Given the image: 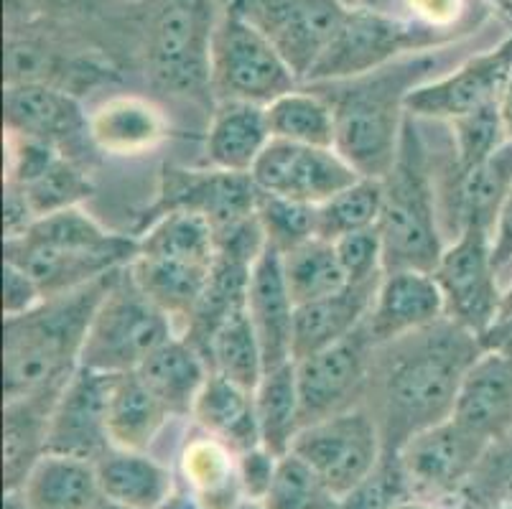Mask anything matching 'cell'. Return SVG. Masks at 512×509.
I'll return each instance as SVG.
<instances>
[{
  "mask_svg": "<svg viewBox=\"0 0 512 509\" xmlns=\"http://www.w3.org/2000/svg\"><path fill=\"white\" fill-rule=\"evenodd\" d=\"M482 352L479 336L451 319L375 347L365 405L385 454H398L408 438L451 418L462 380Z\"/></svg>",
  "mask_w": 512,
  "mask_h": 509,
  "instance_id": "6da1fadb",
  "label": "cell"
},
{
  "mask_svg": "<svg viewBox=\"0 0 512 509\" xmlns=\"http://www.w3.org/2000/svg\"><path fill=\"white\" fill-rule=\"evenodd\" d=\"M441 67L444 49H431L360 77L311 82L306 87L332 107L339 156L365 179H385L398 158L408 123V95L439 77Z\"/></svg>",
  "mask_w": 512,
  "mask_h": 509,
  "instance_id": "7a4b0ae2",
  "label": "cell"
},
{
  "mask_svg": "<svg viewBox=\"0 0 512 509\" xmlns=\"http://www.w3.org/2000/svg\"><path fill=\"white\" fill-rule=\"evenodd\" d=\"M115 275L3 319V400L67 382L79 370L92 316Z\"/></svg>",
  "mask_w": 512,
  "mask_h": 509,
  "instance_id": "3957f363",
  "label": "cell"
},
{
  "mask_svg": "<svg viewBox=\"0 0 512 509\" xmlns=\"http://www.w3.org/2000/svg\"><path fill=\"white\" fill-rule=\"evenodd\" d=\"M377 230L383 237L385 273H434L446 247L439 214V186L431 151L413 115H408L403 128L398 158L383 179V214Z\"/></svg>",
  "mask_w": 512,
  "mask_h": 509,
  "instance_id": "277c9868",
  "label": "cell"
},
{
  "mask_svg": "<svg viewBox=\"0 0 512 509\" xmlns=\"http://www.w3.org/2000/svg\"><path fill=\"white\" fill-rule=\"evenodd\" d=\"M176 334L179 331L169 316L143 296L125 265L92 316L79 367L100 375L138 372L141 364Z\"/></svg>",
  "mask_w": 512,
  "mask_h": 509,
  "instance_id": "5b68a950",
  "label": "cell"
},
{
  "mask_svg": "<svg viewBox=\"0 0 512 509\" xmlns=\"http://www.w3.org/2000/svg\"><path fill=\"white\" fill-rule=\"evenodd\" d=\"M459 39L456 28H439L413 21L400 13L380 11L375 6H349L339 34L334 36L309 82H337L360 77L398 62L403 56L444 49Z\"/></svg>",
  "mask_w": 512,
  "mask_h": 509,
  "instance_id": "8992f818",
  "label": "cell"
},
{
  "mask_svg": "<svg viewBox=\"0 0 512 509\" xmlns=\"http://www.w3.org/2000/svg\"><path fill=\"white\" fill-rule=\"evenodd\" d=\"M212 0H153L146 21V67L161 90L179 97H212L209 46Z\"/></svg>",
  "mask_w": 512,
  "mask_h": 509,
  "instance_id": "52a82bcc",
  "label": "cell"
},
{
  "mask_svg": "<svg viewBox=\"0 0 512 509\" xmlns=\"http://www.w3.org/2000/svg\"><path fill=\"white\" fill-rule=\"evenodd\" d=\"M301 87L276 46L250 21L225 8L209 46V92L214 102H250L268 107Z\"/></svg>",
  "mask_w": 512,
  "mask_h": 509,
  "instance_id": "ba28073f",
  "label": "cell"
},
{
  "mask_svg": "<svg viewBox=\"0 0 512 509\" xmlns=\"http://www.w3.org/2000/svg\"><path fill=\"white\" fill-rule=\"evenodd\" d=\"M225 8L253 23L301 84L319 67L349 11L344 0H227Z\"/></svg>",
  "mask_w": 512,
  "mask_h": 509,
  "instance_id": "9c48e42d",
  "label": "cell"
},
{
  "mask_svg": "<svg viewBox=\"0 0 512 509\" xmlns=\"http://www.w3.org/2000/svg\"><path fill=\"white\" fill-rule=\"evenodd\" d=\"M291 454L309 464L321 482L342 499L375 469L385 448L375 415L367 405H357L347 413L301 428L291 443Z\"/></svg>",
  "mask_w": 512,
  "mask_h": 509,
  "instance_id": "30bf717a",
  "label": "cell"
},
{
  "mask_svg": "<svg viewBox=\"0 0 512 509\" xmlns=\"http://www.w3.org/2000/svg\"><path fill=\"white\" fill-rule=\"evenodd\" d=\"M434 278L444 293L446 319L482 336L500 316V275L492 260V232L469 224L446 242Z\"/></svg>",
  "mask_w": 512,
  "mask_h": 509,
  "instance_id": "8fae6325",
  "label": "cell"
},
{
  "mask_svg": "<svg viewBox=\"0 0 512 509\" xmlns=\"http://www.w3.org/2000/svg\"><path fill=\"white\" fill-rule=\"evenodd\" d=\"M372 352L375 344L362 324L339 342L296 362L301 428L365 405Z\"/></svg>",
  "mask_w": 512,
  "mask_h": 509,
  "instance_id": "7c38bea8",
  "label": "cell"
},
{
  "mask_svg": "<svg viewBox=\"0 0 512 509\" xmlns=\"http://www.w3.org/2000/svg\"><path fill=\"white\" fill-rule=\"evenodd\" d=\"M260 189L253 174H232L222 168H179L166 166L158 186L156 202L143 214L146 227L169 212H189L204 217L214 232L253 217Z\"/></svg>",
  "mask_w": 512,
  "mask_h": 509,
  "instance_id": "4fadbf2b",
  "label": "cell"
},
{
  "mask_svg": "<svg viewBox=\"0 0 512 509\" xmlns=\"http://www.w3.org/2000/svg\"><path fill=\"white\" fill-rule=\"evenodd\" d=\"M512 77V36L474 54L449 72L421 84L408 95V115L416 120H454L500 102Z\"/></svg>",
  "mask_w": 512,
  "mask_h": 509,
  "instance_id": "5bb4252c",
  "label": "cell"
},
{
  "mask_svg": "<svg viewBox=\"0 0 512 509\" xmlns=\"http://www.w3.org/2000/svg\"><path fill=\"white\" fill-rule=\"evenodd\" d=\"M487 448L454 418L416 433L398 451L408 492L431 502L462 494Z\"/></svg>",
  "mask_w": 512,
  "mask_h": 509,
  "instance_id": "9a60e30c",
  "label": "cell"
},
{
  "mask_svg": "<svg viewBox=\"0 0 512 509\" xmlns=\"http://www.w3.org/2000/svg\"><path fill=\"white\" fill-rule=\"evenodd\" d=\"M253 179L263 194L319 207L362 176L339 156L337 148L271 140L255 163Z\"/></svg>",
  "mask_w": 512,
  "mask_h": 509,
  "instance_id": "2e32d148",
  "label": "cell"
},
{
  "mask_svg": "<svg viewBox=\"0 0 512 509\" xmlns=\"http://www.w3.org/2000/svg\"><path fill=\"white\" fill-rule=\"evenodd\" d=\"M6 181L26 196L36 219L79 207L95 186L74 158L41 140L6 133Z\"/></svg>",
  "mask_w": 512,
  "mask_h": 509,
  "instance_id": "e0dca14e",
  "label": "cell"
},
{
  "mask_svg": "<svg viewBox=\"0 0 512 509\" xmlns=\"http://www.w3.org/2000/svg\"><path fill=\"white\" fill-rule=\"evenodd\" d=\"M3 128L6 133L41 140L74 158V148L85 140L90 143V112H85L74 92L62 87L16 82L6 84L3 92Z\"/></svg>",
  "mask_w": 512,
  "mask_h": 509,
  "instance_id": "ac0fdd59",
  "label": "cell"
},
{
  "mask_svg": "<svg viewBox=\"0 0 512 509\" xmlns=\"http://www.w3.org/2000/svg\"><path fill=\"white\" fill-rule=\"evenodd\" d=\"M110 448L107 375L79 367L54 405L46 454L97 464Z\"/></svg>",
  "mask_w": 512,
  "mask_h": 509,
  "instance_id": "d6986e66",
  "label": "cell"
},
{
  "mask_svg": "<svg viewBox=\"0 0 512 509\" xmlns=\"http://www.w3.org/2000/svg\"><path fill=\"white\" fill-rule=\"evenodd\" d=\"M446 319V303L434 273L426 270H390L377 286L365 329L375 347Z\"/></svg>",
  "mask_w": 512,
  "mask_h": 509,
  "instance_id": "ffe728a7",
  "label": "cell"
},
{
  "mask_svg": "<svg viewBox=\"0 0 512 509\" xmlns=\"http://www.w3.org/2000/svg\"><path fill=\"white\" fill-rule=\"evenodd\" d=\"M451 418L487 446L512 441V359L482 352L462 380Z\"/></svg>",
  "mask_w": 512,
  "mask_h": 509,
  "instance_id": "44dd1931",
  "label": "cell"
},
{
  "mask_svg": "<svg viewBox=\"0 0 512 509\" xmlns=\"http://www.w3.org/2000/svg\"><path fill=\"white\" fill-rule=\"evenodd\" d=\"M245 311L250 316L260 349H263L265 372L293 362V326H296V303L288 293L283 278L281 252L265 245L250 273Z\"/></svg>",
  "mask_w": 512,
  "mask_h": 509,
  "instance_id": "7402d4cb",
  "label": "cell"
},
{
  "mask_svg": "<svg viewBox=\"0 0 512 509\" xmlns=\"http://www.w3.org/2000/svg\"><path fill=\"white\" fill-rule=\"evenodd\" d=\"M6 260L26 270L39 283L44 298L85 288L133 263L118 252L67 250V247L39 245L23 237L6 240Z\"/></svg>",
  "mask_w": 512,
  "mask_h": 509,
  "instance_id": "603a6c76",
  "label": "cell"
},
{
  "mask_svg": "<svg viewBox=\"0 0 512 509\" xmlns=\"http://www.w3.org/2000/svg\"><path fill=\"white\" fill-rule=\"evenodd\" d=\"M69 382V380H67ZM46 385L34 392L3 400V484L18 492L34 466L46 456L49 423L64 385Z\"/></svg>",
  "mask_w": 512,
  "mask_h": 509,
  "instance_id": "cb8c5ba5",
  "label": "cell"
},
{
  "mask_svg": "<svg viewBox=\"0 0 512 509\" xmlns=\"http://www.w3.org/2000/svg\"><path fill=\"white\" fill-rule=\"evenodd\" d=\"M166 138L169 118L148 97H107L90 112V143L107 156H143Z\"/></svg>",
  "mask_w": 512,
  "mask_h": 509,
  "instance_id": "d4e9b609",
  "label": "cell"
},
{
  "mask_svg": "<svg viewBox=\"0 0 512 509\" xmlns=\"http://www.w3.org/2000/svg\"><path fill=\"white\" fill-rule=\"evenodd\" d=\"M380 280L365 283H347L342 291L332 293L319 301L304 303L296 308V326H293V362L339 342L365 324L375 301Z\"/></svg>",
  "mask_w": 512,
  "mask_h": 509,
  "instance_id": "484cf974",
  "label": "cell"
},
{
  "mask_svg": "<svg viewBox=\"0 0 512 509\" xmlns=\"http://www.w3.org/2000/svg\"><path fill=\"white\" fill-rule=\"evenodd\" d=\"M271 140L265 107L250 102H214L204 143L212 168L253 174L255 163Z\"/></svg>",
  "mask_w": 512,
  "mask_h": 509,
  "instance_id": "4316f807",
  "label": "cell"
},
{
  "mask_svg": "<svg viewBox=\"0 0 512 509\" xmlns=\"http://www.w3.org/2000/svg\"><path fill=\"white\" fill-rule=\"evenodd\" d=\"M105 502L123 509H158L174 494V471L146 451L110 448L95 464Z\"/></svg>",
  "mask_w": 512,
  "mask_h": 509,
  "instance_id": "83f0119b",
  "label": "cell"
},
{
  "mask_svg": "<svg viewBox=\"0 0 512 509\" xmlns=\"http://www.w3.org/2000/svg\"><path fill=\"white\" fill-rule=\"evenodd\" d=\"M138 375L148 390L164 403L171 418H184V415L192 418L194 403L212 370L204 354L186 342L184 336L176 334L141 364Z\"/></svg>",
  "mask_w": 512,
  "mask_h": 509,
  "instance_id": "f1b7e54d",
  "label": "cell"
},
{
  "mask_svg": "<svg viewBox=\"0 0 512 509\" xmlns=\"http://www.w3.org/2000/svg\"><path fill=\"white\" fill-rule=\"evenodd\" d=\"M192 418L202 433L225 443L232 454H245L263 446L253 392L220 375H209L194 403Z\"/></svg>",
  "mask_w": 512,
  "mask_h": 509,
  "instance_id": "f546056e",
  "label": "cell"
},
{
  "mask_svg": "<svg viewBox=\"0 0 512 509\" xmlns=\"http://www.w3.org/2000/svg\"><path fill=\"white\" fill-rule=\"evenodd\" d=\"M169 420L171 413L138 372L107 375V433L115 448L148 451Z\"/></svg>",
  "mask_w": 512,
  "mask_h": 509,
  "instance_id": "4dcf8cb0",
  "label": "cell"
},
{
  "mask_svg": "<svg viewBox=\"0 0 512 509\" xmlns=\"http://www.w3.org/2000/svg\"><path fill=\"white\" fill-rule=\"evenodd\" d=\"M209 268L212 265L184 263V260L151 258V255H136L128 265L130 275L141 288L143 296L164 311L176 326L179 334H184L199 301H202L204 286H207Z\"/></svg>",
  "mask_w": 512,
  "mask_h": 509,
  "instance_id": "1f68e13d",
  "label": "cell"
},
{
  "mask_svg": "<svg viewBox=\"0 0 512 509\" xmlns=\"http://www.w3.org/2000/svg\"><path fill=\"white\" fill-rule=\"evenodd\" d=\"M18 492L29 509H100L105 502L95 464L51 454L34 466Z\"/></svg>",
  "mask_w": 512,
  "mask_h": 509,
  "instance_id": "d6a6232c",
  "label": "cell"
},
{
  "mask_svg": "<svg viewBox=\"0 0 512 509\" xmlns=\"http://www.w3.org/2000/svg\"><path fill=\"white\" fill-rule=\"evenodd\" d=\"M181 476L207 509H235L245 502L237 474V454L207 433L186 441L181 451Z\"/></svg>",
  "mask_w": 512,
  "mask_h": 509,
  "instance_id": "836d02e7",
  "label": "cell"
},
{
  "mask_svg": "<svg viewBox=\"0 0 512 509\" xmlns=\"http://www.w3.org/2000/svg\"><path fill=\"white\" fill-rule=\"evenodd\" d=\"M260 441L276 456L291 451L293 438L301 431V403L296 385V362L268 370L253 392Z\"/></svg>",
  "mask_w": 512,
  "mask_h": 509,
  "instance_id": "e575fe53",
  "label": "cell"
},
{
  "mask_svg": "<svg viewBox=\"0 0 512 509\" xmlns=\"http://www.w3.org/2000/svg\"><path fill=\"white\" fill-rule=\"evenodd\" d=\"M138 255L212 265L217 232L204 217L189 212H169L153 219L138 232Z\"/></svg>",
  "mask_w": 512,
  "mask_h": 509,
  "instance_id": "d590c367",
  "label": "cell"
},
{
  "mask_svg": "<svg viewBox=\"0 0 512 509\" xmlns=\"http://www.w3.org/2000/svg\"><path fill=\"white\" fill-rule=\"evenodd\" d=\"M265 118H268L273 140L334 148L337 125H334L332 107L306 84L271 102L265 107Z\"/></svg>",
  "mask_w": 512,
  "mask_h": 509,
  "instance_id": "8d00e7d4",
  "label": "cell"
},
{
  "mask_svg": "<svg viewBox=\"0 0 512 509\" xmlns=\"http://www.w3.org/2000/svg\"><path fill=\"white\" fill-rule=\"evenodd\" d=\"M207 362L214 375L225 377L245 390L255 392V387L260 385L265 377V359L245 308L214 331L207 347Z\"/></svg>",
  "mask_w": 512,
  "mask_h": 509,
  "instance_id": "74e56055",
  "label": "cell"
},
{
  "mask_svg": "<svg viewBox=\"0 0 512 509\" xmlns=\"http://www.w3.org/2000/svg\"><path fill=\"white\" fill-rule=\"evenodd\" d=\"M281 260L283 278H286L288 293L296 308L332 296L349 283L334 242L321 240V237L293 247L291 252L281 255Z\"/></svg>",
  "mask_w": 512,
  "mask_h": 509,
  "instance_id": "f35d334b",
  "label": "cell"
},
{
  "mask_svg": "<svg viewBox=\"0 0 512 509\" xmlns=\"http://www.w3.org/2000/svg\"><path fill=\"white\" fill-rule=\"evenodd\" d=\"M383 214V179H357L316 207V237L337 242L352 232L377 227Z\"/></svg>",
  "mask_w": 512,
  "mask_h": 509,
  "instance_id": "ab89813d",
  "label": "cell"
},
{
  "mask_svg": "<svg viewBox=\"0 0 512 509\" xmlns=\"http://www.w3.org/2000/svg\"><path fill=\"white\" fill-rule=\"evenodd\" d=\"M263 509H339V497L309 464L288 451L278 461L276 479L263 499Z\"/></svg>",
  "mask_w": 512,
  "mask_h": 509,
  "instance_id": "60d3db41",
  "label": "cell"
},
{
  "mask_svg": "<svg viewBox=\"0 0 512 509\" xmlns=\"http://www.w3.org/2000/svg\"><path fill=\"white\" fill-rule=\"evenodd\" d=\"M260 230H263L265 245L278 250L281 255L291 252L293 247L316 237V207L314 204L293 202L283 196L263 194L260 191L258 209H255Z\"/></svg>",
  "mask_w": 512,
  "mask_h": 509,
  "instance_id": "b9f144b4",
  "label": "cell"
},
{
  "mask_svg": "<svg viewBox=\"0 0 512 509\" xmlns=\"http://www.w3.org/2000/svg\"><path fill=\"white\" fill-rule=\"evenodd\" d=\"M451 128V153L459 174H467L479 163L495 156L507 143L505 130L500 123V110L497 105L484 107V110L464 115V118L449 123Z\"/></svg>",
  "mask_w": 512,
  "mask_h": 509,
  "instance_id": "7bdbcfd3",
  "label": "cell"
},
{
  "mask_svg": "<svg viewBox=\"0 0 512 509\" xmlns=\"http://www.w3.org/2000/svg\"><path fill=\"white\" fill-rule=\"evenodd\" d=\"M462 494L469 509H512V441L487 448Z\"/></svg>",
  "mask_w": 512,
  "mask_h": 509,
  "instance_id": "ee69618b",
  "label": "cell"
},
{
  "mask_svg": "<svg viewBox=\"0 0 512 509\" xmlns=\"http://www.w3.org/2000/svg\"><path fill=\"white\" fill-rule=\"evenodd\" d=\"M411 497L398 454H383L375 469L352 492L339 499V509H393Z\"/></svg>",
  "mask_w": 512,
  "mask_h": 509,
  "instance_id": "f6af8a7d",
  "label": "cell"
},
{
  "mask_svg": "<svg viewBox=\"0 0 512 509\" xmlns=\"http://www.w3.org/2000/svg\"><path fill=\"white\" fill-rule=\"evenodd\" d=\"M334 247H337L339 263H342L349 283H365V280L385 275L383 237H380L377 227L352 232V235L334 242Z\"/></svg>",
  "mask_w": 512,
  "mask_h": 509,
  "instance_id": "bcb514c9",
  "label": "cell"
},
{
  "mask_svg": "<svg viewBox=\"0 0 512 509\" xmlns=\"http://www.w3.org/2000/svg\"><path fill=\"white\" fill-rule=\"evenodd\" d=\"M278 461H281V456H276L265 446H258L253 451H245V454L237 456V474H240V487L245 499L263 502L268 497L273 479H276Z\"/></svg>",
  "mask_w": 512,
  "mask_h": 509,
  "instance_id": "7dc6e473",
  "label": "cell"
},
{
  "mask_svg": "<svg viewBox=\"0 0 512 509\" xmlns=\"http://www.w3.org/2000/svg\"><path fill=\"white\" fill-rule=\"evenodd\" d=\"M41 301H44V293H41L39 283L26 270L6 260L3 265V319L26 314Z\"/></svg>",
  "mask_w": 512,
  "mask_h": 509,
  "instance_id": "c3c4849f",
  "label": "cell"
},
{
  "mask_svg": "<svg viewBox=\"0 0 512 509\" xmlns=\"http://www.w3.org/2000/svg\"><path fill=\"white\" fill-rule=\"evenodd\" d=\"M34 222L36 214L29 207V202H26L23 191L3 181V230H6V240L26 235Z\"/></svg>",
  "mask_w": 512,
  "mask_h": 509,
  "instance_id": "681fc988",
  "label": "cell"
},
{
  "mask_svg": "<svg viewBox=\"0 0 512 509\" xmlns=\"http://www.w3.org/2000/svg\"><path fill=\"white\" fill-rule=\"evenodd\" d=\"M492 260H495L497 275L512 268V189L497 214L495 230H492Z\"/></svg>",
  "mask_w": 512,
  "mask_h": 509,
  "instance_id": "f907efd6",
  "label": "cell"
},
{
  "mask_svg": "<svg viewBox=\"0 0 512 509\" xmlns=\"http://www.w3.org/2000/svg\"><path fill=\"white\" fill-rule=\"evenodd\" d=\"M479 342H482L484 352H495L512 359V306L500 311L495 324L479 336Z\"/></svg>",
  "mask_w": 512,
  "mask_h": 509,
  "instance_id": "816d5d0a",
  "label": "cell"
},
{
  "mask_svg": "<svg viewBox=\"0 0 512 509\" xmlns=\"http://www.w3.org/2000/svg\"><path fill=\"white\" fill-rule=\"evenodd\" d=\"M31 8L39 13H51V16H64V13L79 11L87 0H29Z\"/></svg>",
  "mask_w": 512,
  "mask_h": 509,
  "instance_id": "f5cc1de1",
  "label": "cell"
},
{
  "mask_svg": "<svg viewBox=\"0 0 512 509\" xmlns=\"http://www.w3.org/2000/svg\"><path fill=\"white\" fill-rule=\"evenodd\" d=\"M158 509H207V507H204V504L199 502L197 494L184 484V487H176L174 494H171V497L166 499Z\"/></svg>",
  "mask_w": 512,
  "mask_h": 509,
  "instance_id": "db71d44e",
  "label": "cell"
},
{
  "mask_svg": "<svg viewBox=\"0 0 512 509\" xmlns=\"http://www.w3.org/2000/svg\"><path fill=\"white\" fill-rule=\"evenodd\" d=\"M497 110H500V123L502 130H505L507 143H512V77L507 82L505 92H502L500 102H497Z\"/></svg>",
  "mask_w": 512,
  "mask_h": 509,
  "instance_id": "11a10c76",
  "label": "cell"
},
{
  "mask_svg": "<svg viewBox=\"0 0 512 509\" xmlns=\"http://www.w3.org/2000/svg\"><path fill=\"white\" fill-rule=\"evenodd\" d=\"M393 509H439V504L431 502V499H421V497H406L403 502L395 504Z\"/></svg>",
  "mask_w": 512,
  "mask_h": 509,
  "instance_id": "9f6ffc18",
  "label": "cell"
},
{
  "mask_svg": "<svg viewBox=\"0 0 512 509\" xmlns=\"http://www.w3.org/2000/svg\"><path fill=\"white\" fill-rule=\"evenodd\" d=\"M235 509H263V502H253V499H245V502L237 504Z\"/></svg>",
  "mask_w": 512,
  "mask_h": 509,
  "instance_id": "6f0895ef",
  "label": "cell"
},
{
  "mask_svg": "<svg viewBox=\"0 0 512 509\" xmlns=\"http://www.w3.org/2000/svg\"><path fill=\"white\" fill-rule=\"evenodd\" d=\"M347 6H367V0H344Z\"/></svg>",
  "mask_w": 512,
  "mask_h": 509,
  "instance_id": "680465c9",
  "label": "cell"
},
{
  "mask_svg": "<svg viewBox=\"0 0 512 509\" xmlns=\"http://www.w3.org/2000/svg\"><path fill=\"white\" fill-rule=\"evenodd\" d=\"M133 3H138V0H133Z\"/></svg>",
  "mask_w": 512,
  "mask_h": 509,
  "instance_id": "91938a15",
  "label": "cell"
}]
</instances>
